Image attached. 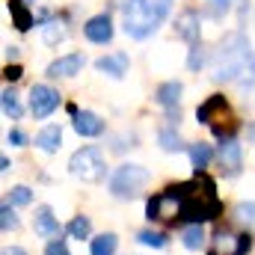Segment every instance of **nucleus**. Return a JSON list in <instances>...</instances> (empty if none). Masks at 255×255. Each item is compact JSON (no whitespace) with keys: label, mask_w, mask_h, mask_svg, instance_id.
I'll return each instance as SVG.
<instances>
[{"label":"nucleus","mask_w":255,"mask_h":255,"mask_svg":"<svg viewBox=\"0 0 255 255\" xmlns=\"http://www.w3.org/2000/svg\"><path fill=\"white\" fill-rule=\"evenodd\" d=\"M175 193L178 205H181V220H190L196 226L208 223V220H217L223 214V205L214 193V184L208 178H193V181H184V184H175L169 187Z\"/></svg>","instance_id":"f257e3e1"},{"label":"nucleus","mask_w":255,"mask_h":255,"mask_svg":"<svg viewBox=\"0 0 255 255\" xmlns=\"http://www.w3.org/2000/svg\"><path fill=\"white\" fill-rule=\"evenodd\" d=\"M172 0H128L122 9L125 33L130 39H148L169 15Z\"/></svg>","instance_id":"f03ea898"},{"label":"nucleus","mask_w":255,"mask_h":255,"mask_svg":"<svg viewBox=\"0 0 255 255\" xmlns=\"http://www.w3.org/2000/svg\"><path fill=\"white\" fill-rule=\"evenodd\" d=\"M253 51H250V39L244 36V33H229L223 42H220V48H217V54H214V80H238L244 71H247V65L253 63Z\"/></svg>","instance_id":"7ed1b4c3"},{"label":"nucleus","mask_w":255,"mask_h":255,"mask_svg":"<svg viewBox=\"0 0 255 255\" xmlns=\"http://www.w3.org/2000/svg\"><path fill=\"white\" fill-rule=\"evenodd\" d=\"M68 169H71V175H77V178H83L89 184L104 181V175H107V163H104V157H101V151L95 145L77 148L71 154V160H68Z\"/></svg>","instance_id":"20e7f679"},{"label":"nucleus","mask_w":255,"mask_h":255,"mask_svg":"<svg viewBox=\"0 0 255 255\" xmlns=\"http://www.w3.org/2000/svg\"><path fill=\"white\" fill-rule=\"evenodd\" d=\"M145 181H148V172H145L142 166L125 163V166H119V169L110 175V193H113L116 199H133L136 193L145 187Z\"/></svg>","instance_id":"39448f33"},{"label":"nucleus","mask_w":255,"mask_h":255,"mask_svg":"<svg viewBox=\"0 0 255 255\" xmlns=\"http://www.w3.org/2000/svg\"><path fill=\"white\" fill-rule=\"evenodd\" d=\"M196 119L199 122H205V125L214 128V133H220V122H226V125H232L235 119H232V110H229V101H226V95H211L199 110H196ZM235 128V125H232Z\"/></svg>","instance_id":"423d86ee"},{"label":"nucleus","mask_w":255,"mask_h":255,"mask_svg":"<svg viewBox=\"0 0 255 255\" xmlns=\"http://www.w3.org/2000/svg\"><path fill=\"white\" fill-rule=\"evenodd\" d=\"M145 217H148V220H160V223L181 220V205H178L175 193L166 187L163 193L151 196V199H148V205H145Z\"/></svg>","instance_id":"0eeeda50"},{"label":"nucleus","mask_w":255,"mask_h":255,"mask_svg":"<svg viewBox=\"0 0 255 255\" xmlns=\"http://www.w3.org/2000/svg\"><path fill=\"white\" fill-rule=\"evenodd\" d=\"M57 107H60V92L57 89H51L45 83H36L30 89V110H33L36 119H48Z\"/></svg>","instance_id":"6e6552de"},{"label":"nucleus","mask_w":255,"mask_h":255,"mask_svg":"<svg viewBox=\"0 0 255 255\" xmlns=\"http://www.w3.org/2000/svg\"><path fill=\"white\" fill-rule=\"evenodd\" d=\"M253 247V241L247 235H235V232H217L211 241L208 255H247V250Z\"/></svg>","instance_id":"1a4fd4ad"},{"label":"nucleus","mask_w":255,"mask_h":255,"mask_svg":"<svg viewBox=\"0 0 255 255\" xmlns=\"http://www.w3.org/2000/svg\"><path fill=\"white\" fill-rule=\"evenodd\" d=\"M83 33H86L89 42L107 45V42L113 39V21H110V15H95V18H89L86 27H83Z\"/></svg>","instance_id":"9d476101"},{"label":"nucleus","mask_w":255,"mask_h":255,"mask_svg":"<svg viewBox=\"0 0 255 255\" xmlns=\"http://www.w3.org/2000/svg\"><path fill=\"white\" fill-rule=\"evenodd\" d=\"M83 68V54H65L48 65V77H71Z\"/></svg>","instance_id":"9b49d317"},{"label":"nucleus","mask_w":255,"mask_h":255,"mask_svg":"<svg viewBox=\"0 0 255 255\" xmlns=\"http://www.w3.org/2000/svg\"><path fill=\"white\" fill-rule=\"evenodd\" d=\"M220 163H223V169L229 172V175H238L241 172V145H238V139H223V145H220Z\"/></svg>","instance_id":"f8f14e48"},{"label":"nucleus","mask_w":255,"mask_h":255,"mask_svg":"<svg viewBox=\"0 0 255 255\" xmlns=\"http://www.w3.org/2000/svg\"><path fill=\"white\" fill-rule=\"evenodd\" d=\"M74 130L80 133V136H98V133H104V122L95 116V113H89V110H77L74 113Z\"/></svg>","instance_id":"ddd939ff"},{"label":"nucleus","mask_w":255,"mask_h":255,"mask_svg":"<svg viewBox=\"0 0 255 255\" xmlns=\"http://www.w3.org/2000/svg\"><path fill=\"white\" fill-rule=\"evenodd\" d=\"M175 30H178V36H181L184 42L199 45V15H196L193 9H187V12H181V15H178Z\"/></svg>","instance_id":"4468645a"},{"label":"nucleus","mask_w":255,"mask_h":255,"mask_svg":"<svg viewBox=\"0 0 255 255\" xmlns=\"http://www.w3.org/2000/svg\"><path fill=\"white\" fill-rule=\"evenodd\" d=\"M36 235H42V238H57L60 235V223H57V217L48 205H42L36 211Z\"/></svg>","instance_id":"2eb2a0df"},{"label":"nucleus","mask_w":255,"mask_h":255,"mask_svg":"<svg viewBox=\"0 0 255 255\" xmlns=\"http://www.w3.org/2000/svg\"><path fill=\"white\" fill-rule=\"evenodd\" d=\"M36 145L42 148V151H57L60 145H63V130L57 125H48V128H42L39 133H36Z\"/></svg>","instance_id":"dca6fc26"},{"label":"nucleus","mask_w":255,"mask_h":255,"mask_svg":"<svg viewBox=\"0 0 255 255\" xmlns=\"http://www.w3.org/2000/svg\"><path fill=\"white\" fill-rule=\"evenodd\" d=\"M98 71H104V74H110V77H122L128 71V54H113V57H101L98 63H95Z\"/></svg>","instance_id":"f3484780"},{"label":"nucleus","mask_w":255,"mask_h":255,"mask_svg":"<svg viewBox=\"0 0 255 255\" xmlns=\"http://www.w3.org/2000/svg\"><path fill=\"white\" fill-rule=\"evenodd\" d=\"M178 98H181V83H178V80H169V83H163V86L157 89V101H160L166 110H175Z\"/></svg>","instance_id":"a211bd4d"},{"label":"nucleus","mask_w":255,"mask_h":255,"mask_svg":"<svg viewBox=\"0 0 255 255\" xmlns=\"http://www.w3.org/2000/svg\"><path fill=\"white\" fill-rule=\"evenodd\" d=\"M9 12H12L15 27H18L21 33H27V30L33 27V15H30V9L24 6V0H9Z\"/></svg>","instance_id":"6ab92c4d"},{"label":"nucleus","mask_w":255,"mask_h":255,"mask_svg":"<svg viewBox=\"0 0 255 255\" xmlns=\"http://www.w3.org/2000/svg\"><path fill=\"white\" fill-rule=\"evenodd\" d=\"M211 157H214V148H211V145H205V142L190 145V163H193L196 172H202V169L211 163Z\"/></svg>","instance_id":"aec40b11"},{"label":"nucleus","mask_w":255,"mask_h":255,"mask_svg":"<svg viewBox=\"0 0 255 255\" xmlns=\"http://www.w3.org/2000/svg\"><path fill=\"white\" fill-rule=\"evenodd\" d=\"M42 39H45V45H57V42H63L65 39V27L60 24V21H48L45 30H42Z\"/></svg>","instance_id":"412c9836"},{"label":"nucleus","mask_w":255,"mask_h":255,"mask_svg":"<svg viewBox=\"0 0 255 255\" xmlns=\"http://www.w3.org/2000/svg\"><path fill=\"white\" fill-rule=\"evenodd\" d=\"M116 253V235H101L92 241V255H113Z\"/></svg>","instance_id":"4be33fe9"},{"label":"nucleus","mask_w":255,"mask_h":255,"mask_svg":"<svg viewBox=\"0 0 255 255\" xmlns=\"http://www.w3.org/2000/svg\"><path fill=\"white\" fill-rule=\"evenodd\" d=\"M238 86H241L244 95H250V98L255 95V57H253V63L247 65V71L238 77Z\"/></svg>","instance_id":"5701e85b"},{"label":"nucleus","mask_w":255,"mask_h":255,"mask_svg":"<svg viewBox=\"0 0 255 255\" xmlns=\"http://www.w3.org/2000/svg\"><path fill=\"white\" fill-rule=\"evenodd\" d=\"M68 232H71V238H74V241H86V238H89V232H92V226H89V220H86V217H74V220H71V226H68Z\"/></svg>","instance_id":"b1692460"},{"label":"nucleus","mask_w":255,"mask_h":255,"mask_svg":"<svg viewBox=\"0 0 255 255\" xmlns=\"http://www.w3.org/2000/svg\"><path fill=\"white\" fill-rule=\"evenodd\" d=\"M3 113H6L9 119H21V104H18V98H15L12 89L3 92Z\"/></svg>","instance_id":"393cba45"},{"label":"nucleus","mask_w":255,"mask_h":255,"mask_svg":"<svg viewBox=\"0 0 255 255\" xmlns=\"http://www.w3.org/2000/svg\"><path fill=\"white\" fill-rule=\"evenodd\" d=\"M184 247L187 250H199L202 247V241H205V232H202V226H190V229H184Z\"/></svg>","instance_id":"a878e982"},{"label":"nucleus","mask_w":255,"mask_h":255,"mask_svg":"<svg viewBox=\"0 0 255 255\" xmlns=\"http://www.w3.org/2000/svg\"><path fill=\"white\" fill-rule=\"evenodd\" d=\"M157 139H160V145H163L166 151H178V148H181V139H178V133H175V130H169V128H163Z\"/></svg>","instance_id":"bb28decb"},{"label":"nucleus","mask_w":255,"mask_h":255,"mask_svg":"<svg viewBox=\"0 0 255 255\" xmlns=\"http://www.w3.org/2000/svg\"><path fill=\"white\" fill-rule=\"evenodd\" d=\"M235 220L238 223H255V202H241L235 208Z\"/></svg>","instance_id":"cd10ccee"},{"label":"nucleus","mask_w":255,"mask_h":255,"mask_svg":"<svg viewBox=\"0 0 255 255\" xmlns=\"http://www.w3.org/2000/svg\"><path fill=\"white\" fill-rule=\"evenodd\" d=\"M136 241H139V244H145V247H154V250H160V247L166 244V238H163L160 232H139V235H136Z\"/></svg>","instance_id":"c85d7f7f"},{"label":"nucleus","mask_w":255,"mask_h":255,"mask_svg":"<svg viewBox=\"0 0 255 255\" xmlns=\"http://www.w3.org/2000/svg\"><path fill=\"white\" fill-rule=\"evenodd\" d=\"M0 229H3V232L18 229V217L12 214V208H9V205H3V208H0Z\"/></svg>","instance_id":"c756f323"},{"label":"nucleus","mask_w":255,"mask_h":255,"mask_svg":"<svg viewBox=\"0 0 255 255\" xmlns=\"http://www.w3.org/2000/svg\"><path fill=\"white\" fill-rule=\"evenodd\" d=\"M202 63H205V51H202V45H193V51H190V60H187V65H190L193 71H199V68H202Z\"/></svg>","instance_id":"7c9ffc66"},{"label":"nucleus","mask_w":255,"mask_h":255,"mask_svg":"<svg viewBox=\"0 0 255 255\" xmlns=\"http://www.w3.org/2000/svg\"><path fill=\"white\" fill-rule=\"evenodd\" d=\"M232 6V0H208V12L211 15H226Z\"/></svg>","instance_id":"2f4dec72"},{"label":"nucleus","mask_w":255,"mask_h":255,"mask_svg":"<svg viewBox=\"0 0 255 255\" xmlns=\"http://www.w3.org/2000/svg\"><path fill=\"white\" fill-rule=\"evenodd\" d=\"M30 199H33V193L27 190V187H15L12 190V202L15 205H30Z\"/></svg>","instance_id":"473e14b6"},{"label":"nucleus","mask_w":255,"mask_h":255,"mask_svg":"<svg viewBox=\"0 0 255 255\" xmlns=\"http://www.w3.org/2000/svg\"><path fill=\"white\" fill-rule=\"evenodd\" d=\"M21 74H24V71H21V65H6V68H3V77H6L9 83L21 80Z\"/></svg>","instance_id":"72a5a7b5"},{"label":"nucleus","mask_w":255,"mask_h":255,"mask_svg":"<svg viewBox=\"0 0 255 255\" xmlns=\"http://www.w3.org/2000/svg\"><path fill=\"white\" fill-rule=\"evenodd\" d=\"M45 255H68V250H65L63 241H51L48 250H45Z\"/></svg>","instance_id":"f704fd0d"},{"label":"nucleus","mask_w":255,"mask_h":255,"mask_svg":"<svg viewBox=\"0 0 255 255\" xmlns=\"http://www.w3.org/2000/svg\"><path fill=\"white\" fill-rule=\"evenodd\" d=\"M24 142H27V136L21 130H9V145H24Z\"/></svg>","instance_id":"c9c22d12"},{"label":"nucleus","mask_w":255,"mask_h":255,"mask_svg":"<svg viewBox=\"0 0 255 255\" xmlns=\"http://www.w3.org/2000/svg\"><path fill=\"white\" fill-rule=\"evenodd\" d=\"M3 255H27V253H24L21 247H6V250H3Z\"/></svg>","instance_id":"e433bc0d"}]
</instances>
